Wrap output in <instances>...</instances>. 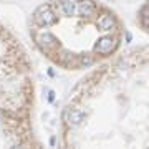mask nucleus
Returning a JSON list of instances; mask_svg holds the SVG:
<instances>
[{
	"instance_id": "obj_1",
	"label": "nucleus",
	"mask_w": 149,
	"mask_h": 149,
	"mask_svg": "<svg viewBox=\"0 0 149 149\" xmlns=\"http://www.w3.org/2000/svg\"><path fill=\"white\" fill-rule=\"evenodd\" d=\"M35 20H37L40 25H43V27H52V25L56 23V15L52 12L50 7L45 5V7H42V8H38V12L35 13Z\"/></svg>"
},
{
	"instance_id": "obj_2",
	"label": "nucleus",
	"mask_w": 149,
	"mask_h": 149,
	"mask_svg": "<svg viewBox=\"0 0 149 149\" xmlns=\"http://www.w3.org/2000/svg\"><path fill=\"white\" fill-rule=\"evenodd\" d=\"M37 42L40 43V47H42L43 50H52V48H56V47H58V40H56V38H55L50 32L38 33Z\"/></svg>"
},
{
	"instance_id": "obj_3",
	"label": "nucleus",
	"mask_w": 149,
	"mask_h": 149,
	"mask_svg": "<svg viewBox=\"0 0 149 149\" xmlns=\"http://www.w3.org/2000/svg\"><path fill=\"white\" fill-rule=\"evenodd\" d=\"M114 47H116V40H114V38H113V37H103V38L98 40L95 50L98 52V53L106 55V53H109Z\"/></svg>"
},
{
	"instance_id": "obj_4",
	"label": "nucleus",
	"mask_w": 149,
	"mask_h": 149,
	"mask_svg": "<svg viewBox=\"0 0 149 149\" xmlns=\"http://www.w3.org/2000/svg\"><path fill=\"white\" fill-rule=\"evenodd\" d=\"M76 13L81 17H90L95 13V5H93V2L90 0H83V2H78L76 3Z\"/></svg>"
},
{
	"instance_id": "obj_5",
	"label": "nucleus",
	"mask_w": 149,
	"mask_h": 149,
	"mask_svg": "<svg viewBox=\"0 0 149 149\" xmlns=\"http://www.w3.org/2000/svg\"><path fill=\"white\" fill-rule=\"evenodd\" d=\"M98 25H100L101 30L109 32V30H113V28L116 27V18H114V15H111V13H104V15L100 18Z\"/></svg>"
},
{
	"instance_id": "obj_6",
	"label": "nucleus",
	"mask_w": 149,
	"mask_h": 149,
	"mask_svg": "<svg viewBox=\"0 0 149 149\" xmlns=\"http://www.w3.org/2000/svg\"><path fill=\"white\" fill-rule=\"evenodd\" d=\"M61 10L66 17H71L76 13V3H74L73 0H63L61 2Z\"/></svg>"
},
{
	"instance_id": "obj_7",
	"label": "nucleus",
	"mask_w": 149,
	"mask_h": 149,
	"mask_svg": "<svg viewBox=\"0 0 149 149\" xmlns=\"http://www.w3.org/2000/svg\"><path fill=\"white\" fill-rule=\"evenodd\" d=\"M83 118H85V114L81 111L73 109V111L70 113V123H71V124H80V123L83 121Z\"/></svg>"
},
{
	"instance_id": "obj_8",
	"label": "nucleus",
	"mask_w": 149,
	"mask_h": 149,
	"mask_svg": "<svg viewBox=\"0 0 149 149\" xmlns=\"http://www.w3.org/2000/svg\"><path fill=\"white\" fill-rule=\"evenodd\" d=\"M55 100V91H48V101L52 103Z\"/></svg>"
},
{
	"instance_id": "obj_9",
	"label": "nucleus",
	"mask_w": 149,
	"mask_h": 149,
	"mask_svg": "<svg viewBox=\"0 0 149 149\" xmlns=\"http://www.w3.org/2000/svg\"><path fill=\"white\" fill-rule=\"evenodd\" d=\"M126 40H128V42H131V40H133V35H131V33H126Z\"/></svg>"
}]
</instances>
